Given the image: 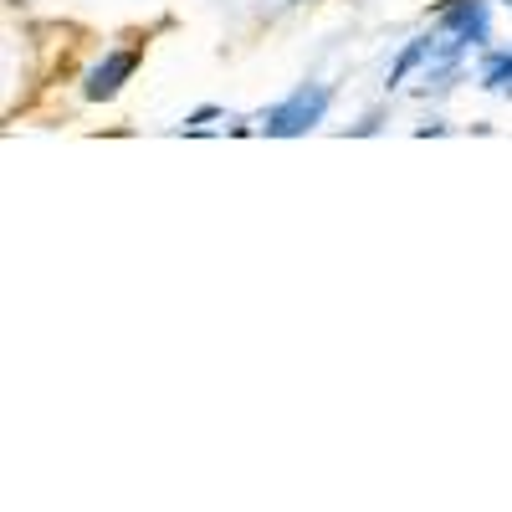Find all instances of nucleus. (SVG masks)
I'll use <instances>...</instances> for the list:
<instances>
[{"label": "nucleus", "mask_w": 512, "mask_h": 512, "mask_svg": "<svg viewBox=\"0 0 512 512\" xmlns=\"http://www.w3.org/2000/svg\"><path fill=\"white\" fill-rule=\"evenodd\" d=\"M333 103H338L333 82H323V77L292 82L277 103H267L262 113H256V139H308L313 128L328 123Z\"/></svg>", "instance_id": "obj_1"}, {"label": "nucleus", "mask_w": 512, "mask_h": 512, "mask_svg": "<svg viewBox=\"0 0 512 512\" xmlns=\"http://www.w3.org/2000/svg\"><path fill=\"white\" fill-rule=\"evenodd\" d=\"M144 67V41H128V47H103L88 67L77 72V98L88 108H103L113 103L128 82H134V72Z\"/></svg>", "instance_id": "obj_2"}, {"label": "nucleus", "mask_w": 512, "mask_h": 512, "mask_svg": "<svg viewBox=\"0 0 512 512\" xmlns=\"http://www.w3.org/2000/svg\"><path fill=\"white\" fill-rule=\"evenodd\" d=\"M492 6L497 0H436L425 21H431L441 36L461 41L466 52H487L492 47Z\"/></svg>", "instance_id": "obj_3"}, {"label": "nucleus", "mask_w": 512, "mask_h": 512, "mask_svg": "<svg viewBox=\"0 0 512 512\" xmlns=\"http://www.w3.org/2000/svg\"><path fill=\"white\" fill-rule=\"evenodd\" d=\"M431 47H436V31H431V26L415 31V36H405L400 52L390 57V67H384V82H379V88H384V93H405L410 82L420 77V67L431 62Z\"/></svg>", "instance_id": "obj_4"}, {"label": "nucleus", "mask_w": 512, "mask_h": 512, "mask_svg": "<svg viewBox=\"0 0 512 512\" xmlns=\"http://www.w3.org/2000/svg\"><path fill=\"white\" fill-rule=\"evenodd\" d=\"M466 72H472V62H425L420 77L410 82V98L415 103H441L466 82Z\"/></svg>", "instance_id": "obj_5"}, {"label": "nucleus", "mask_w": 512, "mask_h": 512, "mask_svg": "<svg viewBox=\"0 0 512 512\" xmlns=\"http://www.w3.org/2000/svg\"><path fill=\"white\" fill-rule=\"evenodd\" d=\"M472 88H477V93H492V98H512V47H487V52H477Z\"/></svg>", "instance_id": "obj_6"}, {"label": "nucleus", "mask_w": 512, "mask_h": 512, "mask_svg": "<svg viewBox=\"0 0 512 512\" xmlns=\"http://www.w3.org/2000/svg\"><path fill=\"white\" fill-rule=\"evenodd\" d=\"M216 118H226L221 103H200V108H190V113L175 123V134H180V139H205V134H216V128H210Z\"/></svg>", "instance_id": "obj_7"}, {"label": "nucleus", "mask_w": 512, "mask_h": 512, "mask_svg": "<svg viewBox=\"0 0 512 512\" xmlns=\"http://www.w3.org/2000/svg\"><path fill=\"white\" fill-rule=\"evenodd\" d=\"M384 118H390L384 108H369L359 123H349V128H344V134H349V139H374V134H384Z\"/></svg>", "instance_id": "obj_8"}, {"label": "nucleus", "mask_w": 512, "mask_h": 512, "mask_svg": "<svg viewBox=\"0 0 512 512\" xmlns=\"http://www.w3.org/2000/svg\"><path fill=\"white\" fill-rule=\"evenodd\" d=\"M410 134H415V139H446V134H451V123L431 113V118H420V123L410 128Z\"/></svg>", "instance_id": "obj_9"}, {"label": "nucleus", "mask_w": 512, "mask_h": 512, "mask_svg": "<svg viewBox=\"0 0 512 512\" xmlns=\"http://www.w3.org/2000/svg\"><path fill=\"white\" fill-rule=\"evenodd\" d=\"M287 6H323V0H287Z\"/></svg>", "instance_id": "obj_10"}, {"label": "nucleus", "mask_w": 512, "mask_h": 512, "mask_svg": "<svg viewBox=\"0 0 512 512\" xmlns=\"http://www.w3.org/2000/svg\"><path fill=\"white\" fill-rule=\"evenodd\" d=\"M497 6H502V11H512V0H497Z\"/></svg>", "instance_id": "obj_11"}]
</instances>
